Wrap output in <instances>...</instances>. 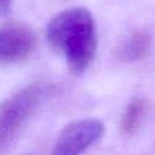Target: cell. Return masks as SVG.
Instances as JSON below:
<instances>
[{"label": "cell", "mask_w": 155, "mask_h": 155, "mask_svg": "<svg viewBox=\"0 0 155 155\" xmlns=\"http://www.w3.org/2000/svg\"><path fill=\"white\" fill-rule=\"evenodd\" d=\"M46 40L56 52L64 56L70 71L83 74L93 63L97 52L94 18L86 8H70L51 19Z\"/></svg>", "instance_id": "1"}, {"label": "cell", "mask_w": 155, "mask_h": 155, "mask_svg": "<svg viewBox=\"0 0 155 155\" xmlns=\"http://www.w3.org/2000/svg\"><path fill=\"white\" fill-rule=\"evenodd\" d=\"M54 91L53 83L40 80L19 90L0 106V155L10 150L25 124Z\"/></svg>", "instance_id": "2"}, {"label": "cell", "mask_w": 155, "mask_h": 155, "mask_svg": "<svg viewBox=\"0 0 155 155\" xmlns=\"http://www.w3.org/2000/svg\"><path fill=\"white\" fill-rule=\"evenodd\" d=\"M104 134V125L97 118H83L70 123L61 131L52 155H80Z\"/></svg>", "instance_id": "3"}, {"label": "cell", "mask_w": 155, "mask_h": 155, "mask_svg": "<svg viewBox=\"0 0 155 155\" xmlns=\"http://www.w3.org/2000/svg\"><path fill=\"white\" fill-rule=\"evenodd\" d=\"M37 37L22 25H10L0 29V63H15L27 59L34 52Z\"/></svg>", "instance_id": "4"}, {"label": "cell", "mask_w": 155, "mask_h": 155, "mask_svg": "<svg viewBox=\"0 0 155 155\" xmlns=\"http://www.w3.org/2000/svg\"><path fill=\"white\" fill-rule=\"evenodd\" d=\"M154 37L147 30H136L131 33L117 49V56L121 61L135 63L146 59L153 51Z\"/></svg>", "instance_id": "5"}, {"label": "cell", "mask_w": 155, "mask_h": 155, "mask_svg": "<svg viewBox=\"0 0 155 155\" xmlns=\"http://www.w3.org/2000/svg\"><path fill=\"white\" fill-rule=\"evenodd\" d=\"M147 112V101L136 98L127 106L121 118V131L124 135H134L139 129Z\"/></svg>", "instance_id": "6"}, {"label": "cell", "mask_w": 155, "mask_h": 155, "mask_svg": "<svg viewBox=\"0 0 155 155\" xmlns=\"http://www.w3.org/2000/svg\"><path fill=\"white\" fill-rule=\"evenodd\" d=\"M12 0H0V16H4L10 12Z\"/></svg>", "instance_id": "7"}]
</instances>
